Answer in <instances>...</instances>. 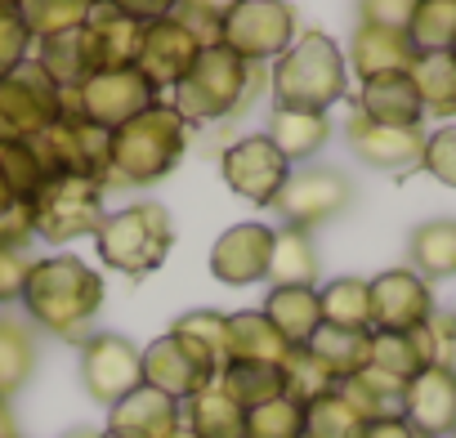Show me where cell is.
<instances>
[{
    "label": "cell",
    "instance_id": "cell-1",
    "mask_svg": "<svg viewBox=\"0 0 456 438\" xmlns=\"http://www.w3.org/2000/svg\"><path fill=\"white\" fill-rule=\"evenodd\" d=\"M103 278L77 260V256H45V260H32L28 278H23V296L19 304L28 309V318L37 327H45L50 336H63V340H86L94 318L103 313Z\"/></svg>",
    "mask_w": 456,
    "mask_h": 438
},
{
    "label": "cell",
    "instance_id": "cell-2",
    "mask_svg": "<svg viewBox=\"0 0 456 438\" xmlns=\"http://www.w3.org/2000/svg\"><path fill=\"white\" fill-rule=\"evenodd\" d=\"M265 77L256 63H242L233 50L201 45L197 63L188 68V77L170 90V108L188 121V126H206V121H224V117H238L242 108L256 103Z\"/></svg>",
    "mask_w": 456,
    "mask_h": 438
},
{
    "label": "cell",
    "instance_id": "cell-3",
    "mask_svg": "<svg viewBox=\"0 0 456 438\" xmlns=\"http://www.w3.org/2000/svg\"><path fill=\"white\" fill-rule=\"evenodd\" d=\"M183 148H188V121L166 99H157L152 108H143L139 117L112 130V179L108 183H134V188L161 183L179 166Z\"/></svg>",
    "mask_w": 456,
    "mask_h": 438
},
{
    "label": "cell",
    "instance_id": "cell-4",
    "mask_svg": "<svg viewBox=\"0 0 456 438\" xmlns=\"http://www.w3.org/2000/svg\"><path fill=\"white\" fill-rule=\"evenodd\" d=\"M273 108L296 112H327L349 90V68L340 45L327 32H305L291 41V50L273 68Z\"/></svg>",
    "mask_w": 456,
    "mask_h": 438
},
{
    "label": "cell",
    "instance_id": "cell-5",
    "mask_svg": "<svg viewBox=\"0 0 456 438\" xmlns=\"http://www.w3.org/2000/svg\"><path fill=\"white\" fill-rule=\"evenodd\" d=\"M99 256L108 269L126 273V278H148L166 264L170 247H175V224H170V210L161 201H139L126 210H112L99 233Z\"/></svg>",
    "mask_w": 456,
    "mask_h": 438
},
{
    "label": "cell",
    "instance_id": "cell-6",
    "mask_svg": "<svg viewBox=\"0 0 456 438\" xmlns=\"http://www.w3.org/2000/svg\"><path fill=\"white\" fill-rule=\"evenodd\" d=\"M28 206H32V233L45 238V242H54V247L99 233V224L108 219V210H103V183L77 179V174L45 179L41 192Z\"/></svg>",
    "mask_w": 456,
    "mask_h": 438
},
{
    "label": "cell",
    "instance_id": "cell-7",
    "mask_svg": "<svg viewBox=\"0 0 456 438\" xmlns=\"http://www.w3.org/2000/svg\"><path fill=\"white\" fill-rule=\"evenodd\" d=\"M45 174H77V179H94L108 188L112 179V130L77 117V112H63L45 134L32 139Z\"/></svg>",
    "mask_w": 456,
    "mask_h": 438
},
{
    "label": "cell",
    "instance_id": "cell-8",
    "mask_svg": "<svg viewBox=\"0 0 456 438\" xmlns=\"http://www.w3.org/2000/svg\"><path fill=\"white\" fill-rule=\"evenodd\" d=\"M291 41H296V5H287V0H238L219 19V45L256 68L282 59Z\"/></svg>",
    "mask_w": 456,
    "mask_h": 438
},
{
    "label": "cell",
    "instance_id": "cell-9",
    "mask_svg": "<svg viewBox=\"0 0 456 438\" xmlns=\"http://www.w3.org/2000/svg\"><path fill=\"white\" fill-rule=\"evenodd\" d=\"M63 90L37 68V59H28L19 72L0 81V143H23L45 134L63 117Z\"/></svg>",
    "mask_w": 456,
    "mask_h": 438
},
{
    "label": "cell",
    "instance_id": "cell-10",
    "mask_svg": "<svg viewBox=\"0 0 456 438\" xmlns=\"http://www.w3.org/2000/svg\"><path fill=\"white\" fill-rule=\"evenodd\" d=\"M161 94L148 85V77L139 68H112V72H94L90 81H81L77 90H63V112H77L103 130L126 126L130 117H139L143 108H152Z\"/></svg>",
    "mask_w": 456,
    "mask_h": 438
},
{
    "label": "cell",
    "instance_id": "cell-11",
    "mask_svg": "<svg viewBox=\"0 0 456 438\" xmlns=\"http://www.w3.org/2000/svg\"><path fill=\"white\" fill-rule=\"evenodd\" d=\"M81 385L99 407H117L143 385V349L117 331H90L81 340Z\"/></svg>",
    "mask_w": 456,
    "mask_h": 438
},
{
    "label": "cell",
    "instance_id": "cell-12",
    "mask_svg": "<svg viewBox=\"0 0 456 438\" xmlns=\"http://www.w3.org/2000/svg\"><path fill=\"white\" fill-rule=\"evenodd\" d=\"M354 201V183L331 170V166H305V170H291V179L282 183L273 210L282 215L287 229H318L327 219H336L345 206Z\"/></svg>",
    "mask_w": 456,
    "mask_h": 438
},
{
    "label": "cell",
    "instance_id": "cell-13",
    "mask_svg": "<svg viewBox=\"0 0 456 438\" xmlns=\"http://www.w3.org/2000/svg\"><path fill=\"white\" fill-rule=\"evenodd\" d=\"M215 380H219V367H215L192 340H183V336H175V331L157 336V340L143 349V385H148V389H161V393L175 398V402H188L192 393L210 389Z\"/></svg>",
    "mask_w": 456,
    "mask_h": 438
},
{
    "label": "cell",
    "instance_id": "cell-14",
    "mask_svg": "<svg viewBox=\"0 0 456 438\" xmlns=\"http://www.w3.org/2000/svg\"><path fill=\"white\" fill-rule=\"evenodd\" d=\"M219 174L238 197L256 201V206H273L282 183L291 179V161L265 139V134H247L233 148H224L219 157Z\"/></svg>",
    "mask_w": 456,
    "mask_h": 438
},
{
    "label": "cell",
    "instance_id": "cell-15",
    "mask_svg": "<svg viewBox=\"0 0 456 438\" xmlns=\"http://www.w3.org/2000/svg\"><path fill=\"white\" fill-rule=\"evenodd\" d=\"M197 54H201V36L183 19L170 14V19L143 23V41H139L134 68L148 77V85L157 94H166V90H175L188 77V68L197 63Z\"/></svg>",
    "mask_w": 456,
    "mask_h": 438
},
{
    "label": "cell",
    "instance_id": "cell-16",
    "mask_svg": "<svg viewBox=\"0 0 456 438\" xmlns=\"http://www.w3.org/2000/svg\"><path fill=\"white\" fill-rule=\"evenodd\" d=\"M345 139H349V148L362 166L385 170V174L420 170V157H425V130L420 126H376V121L354 112L345 121Z\"/></svg>",
    "mask_w": 456,
    "mask_h": 438
},
{
    "label": "cell",
    "instance_id": "cell-17",
    "mask_svg": "<svg viewBox=\"0 0 456 438\" xmlns=\"http://www.w3.org/2000/svg\"><path fill=\"white\" fill-rule=\"evenodd\" d=\"M371 331H416L434 313V291L411 269H385L367 282Z\"/></svg>",
    "mask_w": 456,
    "mask_h": 438
},
{
    "label": "cell",
    "instance_id": "cell-18",
    "mask_svg": "<svg viewBox=\"0 0 456 438\" xmlns=\"http://www.w3.org/2000/svg\"><path fill=\"white\" fill-rule=\"evenodd\" d=\"M269 256H273V229L269 224H233L210 247V273L224 287L269 282Z\"/></svg>",
    "mask_w": 456,
    "mask_h": 438
},
{
    "label": "cell",
    "instance_id": "cell-19",
    "mask_svg": "<svg viewBox=\"0 0 456 438\" xmlns=\"http://www.w3.org/2000/svg\"><path fill=\"white\" fill-rule=\"evenodd\" d=\"M403 416L425 438H447L456 429V367H425L403 389Z\"/></svg>",
    "mask_w": 456,
    "mask_h": 438
},
{
    "label": "cell",
    "instance_id": "cell-20",
    "mask_svg": "<svg viewBox=\"0 0 456 438\" xmlns=\"http://www.w3.org/2000/svg\"><path fill=\"white\" fill-rule=\"evenodd\" d=\"M183 425V402L166 398L161 389L139 385L117 407H108V438H170Z\"/></svg>",
    "mask_w": 456,
    "mask_h": 438
},
{
    "label": "cell",
    "instance_id": "cell-21",
    "mask_svg": "<svg viewBox=\"0 0 456 438\" xmlns=\"http://www.w3.org/2000/svg\"><path fill=\"white\" fill-rule=\"evenodd\" d=\"M81 28L90 32V45H94V54H99V72L134 68L139 41H143V23H134V19L121 14L117 5H108V0H94Z\"/></svg>",
    "mask_w": 456,
    "mask_h": 438
},
{
    "label": "cell",
    "instance_id": "cell-22",
    "mask_svg": "<svg viewBox=\"0 0 456 438\" xmlns=\"http://www.w3.org/2000/svg\"><path fill=\"white\" fill-rule=\"evenodd\" d=\"M349 59H354V72L362 81H371V77H385V72H411L416 50H411V41H407L403 28L358 23L354 28V41H349Z\"/></svg>",
    "mask_w": 456,
    "mask_h": 438
},
{
    "label": "cell",
    "instance_id": "cell-23",
    "mask_svg": "<svg viewBox=\"0 0 456 438\" xmlns=\"http://www.w3.org/2000/svg\"><path fill=\"white\" fill-rule=\"evenodd\" d=\"M224 353L228 362H287L291 345L278 336V327L260 309L224 313Z\"/></svg>",
    "mask_w": 456,
    "mask_h": 438
},
{
    "label": "cell",
    "instance_id": "cell-24",
    "mask_svg": "<svg viewBox=\"0 0 456 438\" xmlns=\"http://www.w3.org/2000/svg\"><path fill=\"white\" fill-rule=\"evenodd\" d=\"M358 117H367L376 126H420L425 108H420V94H416L407 72H385V77L362 81Z\"/></svg>",
    "mask_w": 456,
    "mask_h": 438
},
{
    "label": "cell",
    "instance_id": "cell-25",
    "mask_svg": "<svg viewBox=\"0 0 456 438\" xmlns=\"http://www.w3.org/2000/svg\"><path fill=\"white\" fill-rule=\"evenodd\" d=\"M37 68L59 90H77L81 81H90L99 72V54L90 45V32L86 28H72V32H59V36L37 41Z\"/></svg>",
    "mask_w": 456,
    "mask_h": 438
},
{
    "label": "cell",
    "instance_id": "cell-26",
    "mask_svg": "<svg viewBox=\"0 0 456 438\" xmlns=\"http://www.w3.org/2000/svg\"><path fill=\"white\" fill-rule=\"evenodd\" d=\"M278 336L291 345V349H305L309 336L322 327V304H318V287H269L265 296V309H260Z\"/></svg>",
    "mask_w": 456,
    "mask_h": 438
},
{
    "label": "cell",
    "instance_id": "cell-27",
    "mask_svg": "<svg viewBox=\"0 0 456 438\" xmlns=\"http://www.w3.org/2000/svg\"><path fill=\"white\" fill-rule=\"evenodd\" d=\"M407 260L420 282L456 278V219H425L407 238Z\"/></svg>",
    "mask_w": 456,
    "mask_h": 438
},
{
    "label": "cell",
    "instance_id": "cell-28",
    "mask_svg": "<svg viewBox=\"0 0 456 438\" xmlns=\"http://www.w3.org/2000/svg\"><path fill=\"white\" fill-rule=\"evenodd\" d=\"M265 139L287 157V161H309L327 148L331 139V121L327 112H296V108H273Z\"/></svg>",
    "mask_w": 456,
    "mask_h": 438
},
{
    "label": "cell",
    "instance_id": "cell-29",
    "mask_svg": "<svg viewBox=\"0 0 456 438\" xmlns=\"http://www.w3.org/2000/svg\"><path fill=\"white\" fill-rule=\"evenodd\" d=\"M336 380H349V376H358L362 367H367V358H371V331H354V327H331V322H322L314 336H309V345H305Z\"/></svg>",
    "mask_w": 456,
    "mask_h": 438
},
{
    "label": "cell",
    "instance_id": "cell-30",
    "mask_svg": "<svg viewBox=\"0 0 456 438\" xmlns=\"http://www.w3.org/2000/svg\"><path fill=\"white\" fill-rule=\"evenodd\" d=\"M215 385L224 398H233L242 411H251V407L287 393V371L278 362H224Z\"/></svg>",
    "mask_w": 456,
    "mask_h": 438
},
{
    "label": "cell",
    "instance_id": "cell-31",
    "mask_svg": "<svg viewBox=\"0 0 456 438\" xmlns=\"http://www.w3.org/2000/svg\"><path fill=\"white\" fill-rule=\"evenodd\" d=\"M269 282L273 287H314L318 282V247L305 229H273V256H269Z\"/></svg>",
    "mask_w": 456,
    "mask_h": 438
},
{
    "label": "cell",
    "instance_id": "cell-32",
    "mask_svg": "<svg viewBox=\"0 0 456 438\" xmlns=\"http://www.w3.org/2000/svg\"><path fill=\"white\" fill-rule=\"evenodd\" d=\"M336 389H340V398L358 411V420L403 416V389H407V385L394 380V376H385V371H376V367H362L358 376L340 380Z\"/></svg>",
    "mask_w": 456,
    "mask_h": 438
},
{
    "label": "cell",
    "instance_id": "cell-33",
    "mask_svg": "<svg viewBox=\"0 0 456 438\" xmlns=\"http://www.w3.org/2000/svg\"><path fill=\"white\" fill-rule=\"evenodd\" d=\"M37 367V336L28 322L0 313V398H14Z\"/></svg>",
    "mask_w": 456,
    "mask_h": 438
},
{
    "label": "cell",
    "instance_id": "cell-34",
    "mask_svg": "<svg viewBox=\"0 0 456 438\" xmlns=\"http://www.w3.org/2000/svg\"><path fill=\"white\" fill-rule=\"evenodd\" d=\"M242 416L247 411L233 398H224L219 385H210L183 402V425L197 438H242Z\"/></svg>",
    "mask_w": 456,
    "mask_h": 438
},
{
    "label": "cell",
    "instance_id": "cell-35",
    "mask_svg": "<svg viewBox=\"0 0 456 438\" xmlns=\"http://www.w3.org/2000/svg\"><path fill=\"white\" fill-rule=\"evenodd\" d=\"M407 77H411L425 112L456 117V59L452 54H416Z\"/></svg>",
    "mask_w": 456,
    "mask_h": 438
},
{
    "label": "cell",
    "instance_id": "cell-36",
    "mask_svg": "<svg viewBox=\"0 0 456 438\" xmlns=\"http://www.w3.org/2000/svg\"><path fill=\"white\" fill-rule=\"evenodd\" d=\"M403 32L416 54H447L456 41V0H416Z\"/></svg>",
    "mask_w": 456,
    "mask_h": 438
},
{
    "label": "cell",
    "instance_id": "cell-37",
    "mask_svg": "<svg viewBox=\"0 0 456 438\" xmlns=\"http://www.w3.org/2000/svg\"><path fill=\"white\" fill-rule=\"evenodd\" d=\"M322 304V322L331 327H354V331H371V296H367V278H336L318 291Z\"/></svg>",
    "mask_w": 456,
    "mask_h": 438
},
{
    "label": "cell",
    "instance_id": "cell-38",
    "mask_svg": "<svg viewBox=\"0 0 456 438\" xmlns=\"http://www.w3.org/2000/svg\"><path fill=\"white\" fill-rule=\"evenodd\" d=\"M94 0H19L14 14L23 19V28L32 32V41H45V36H59V32H72L86 23Z\"/></svg>",
    "mask_w": 456,
    "mask_h": 438
},
{
    "label": "cell",
    "instance_id": "cell-39",
    "mask_svg": "<svg viewBox=\"0 0 456 438\" xmlns=\"http://www.w3.org/2000/svg\"><path fill=\"white\" fill-rule=\"evenodd\" d=\"M367 367L394 376V380H411L416 371H425V353H420V340L416 331H371V358Z\"/></svg>",
    "mask_w": 456,
    "mask_h": 438
},
{
    "label": "cell",
    "instance_id": "cell-40",
    "mask_svg": "<svg viewBox=\"0 0 456 438\" xmlns=\"http://www.w3.org/2000/svg\"><path fill=\"white\" fill-rule=\"evenodd\" d=\"M242 438H305V402L282 393L251 407L242 416Z\"/></svg>",
    "mask_w": 456,
    "mask_h": 438
},
{
    "label": "cell",
    "instance_id": "cell-41",
    "mask_svg": "<svg viewBox=\"0 0 456 438\" xmlns=\"http://www.w3.org/2000/svg\"><path fill=\"white\" fill-rule=\"evenodd\" d=\"M0 174H5V183H10V192L19 201H32L41 192V183L50 179L45 166H41V157H37V148H32V139L0 143Z\"/></svg>",
    "mask_w": 456,
    "mask_h": 438
},
{
    "label": "cell",
    "instance_id": "cell-42",
    "mask_svg": "<svg viewBox=\"0 0 456 438\" xmlns=\"http://www.w3.org/2000/svg\"><path fill=\"white\" fill-rule=\"evenodd\" d=\"M358 425V411L340 398V389L305 402V438H349Z\"/></svg>",
    "mask_w": 456,
    "mask_h": 438
},
{
    "label": "cell",
    "instance_id": "cell-43",
    "mask_svg": "<svg viewBox=\"0 0 456 438\" xmlns=\"http://www.w3.org/2000/svg\"><path fill=\"white\" fill-rule=\"evenodd\" d=\"M282 371H287V393L296 402H314V398H322V393H331L340 385L309 349H291L287 362H282Z\"/></svg>",
    "mask_w": 456,
    "mask_h": 438
},
{
    "label": "cell",
    "instance_id": "cell-44",
    "mask_svg": "<svg viewBox=\"0 0 456 438\" xmlns=\"http://www.w3.org/2000/svg\"><path fill=\"white\" fill-rule=\"evenodd\" d=\"M170 331L183 336V340H192V345L224 371V362H228V353H224V313H215V309H192V313L175 318Z\"/></svg>",
    "mask_w": 456,
    "mask_h": 438
},
{
    "label": "cell",
    "instance_id": "cell-45",
    "mask_svg": "<svg viewBox=\"0 0 456 438\" xmlns=\"http://www.w3.org/2000/svg\"><path fill=\"white\" fill-rule=\"evenodd\" d=\"M425 367H456V313H429V322L416 327Z\"/></svg>",
    "mask_w": 456,
    "mask_h": 438
},
{
    "label": "cell",
    "instance_id": "cell-46",
    "mask_svg": "<svg viewBox=\"0 0 456 438\" xmlns=\"http://www.w3.org/2000/svg\"><path fill=\"white\" fill-rule=\"evenodd\" d=\"M420 170L434 174L443 188H456V126H438L434 134H425Z\"/></svg>",
    "mask_w": 456,
    "mask_h": 438
},
{
    "label": "cell",
    "instance_id": "cell-47",
    "mask_svg": "<svg viewBox=\"0 0 456 438\" xmlns=\"http://www.w3.org/2000/svg\"><path fill=\"white\" fill-rule=\"evenodd\" d=\"M233 5H238V0H179L175 19H183L201 36V45H215L219 41V19L233 10Z\"/></svg>",
    "mask_w": 456,
    "mask_h": 438
},
{
    "label": "cell",
    "instance_id": "cell-48",
    "mask_svg": "<svg viewBox=\"0 0 456 438\" xmlns=\"http://www.w3.org/2000/svg\"><path fill=\"white\" fill-rule=\"evenodd\" d=\"M28 59H32V32L23 28V19L14 10L0 14V81L10 72H19Z\"/></svg>",
    "mask_w": 456,
    "mask_h": 438
},
{
    "label": "cell",
    "instance_id": "cell-49",
    "mask_svg": "<svg viewBox=\"0 0 456 438\" xmlns=\"http://www.w3.org/2000/svg\"><path fill=\"white\" fill-rule=\"evenodd\" d=\"M416 0H358V23H380V28H407Z\"/></svg>",
    "mask_w": 456,
    "mask_h": 438
},
{
    "label": "cell",
    "instance_id": "cell-50",
    "mask_svg": "<svg viewBox=\"0 0 456 438\" xmlns=\"http://www.w3.org/2000/svg\"><path fill=\"white\" fill-rule=\"evenodd\" d=\"M32 269L28 251H0V304H14L23 296V278Z\"/></svg>",
    "mask_w": 456,
    "mask_h": 438
},
{
    "label": "cell",
    "instance_id": "cell-51",
    "mask_svg": "<svg viewBox=\"0 0 456 438\" xmlns=\"http://www.w3.org/2000/svg\"><path fill=\"white\" fill-rule=\"evenodd\" d=\"M349 438H425L407 416H376V420H358Z\"/></svg>",
    "mask_w": 456,
    "mask_h": 438
},
{
    "label": "cell",
    "instance_id": "cell-52",
    "mask_svg": "<svg viewBox=\"0 0 456 438\" xmlns=\"http://www.w3.org/2000/svg\"><path fill=\"white\" fill-rule=\"evenodd\" d=\"M108 5H117L134 23H157V19H170L179 10V0H108Z\"/></svg>",
    "mask_w": 456,
    "mask_h": 438
},
{
    "label": "cell",
    "instance_id": "cell-53",
    "mask_svg": "<svg viewBox=\"0 0 456 438\" xmlns=\"http://www.w3.org/2000/svg\"><path fill=\"white\" fill-rule=\"evenodd\" d=\"M0 438H19V434H14V420H10V407H5V398H0Z\"/></svg>",
    "mask_w": 456,
    "mask_h": 438
},
{
    "label": "cell",
    "instance_id": "cell-54",
    "mask_svg": "<svg viewBox=\"0 0 456 438\" xmlns=\"http://www.w3.org/2000/svg\"><path fill=\"white\" fill-rule=\"evenodd\" d=\"M14 201H19V197L10 192V183H5V174H0V210H10Z\"/></svg>",
    "mask_w": 456,
    "mask_h": 438
},
{
    "label": "cell",
    "instance_id": "cell-55",
    "mask_svg": "<svg viewBox=\"0 0 456 438\" xmlns=\"http://www.w3.org/2000/svg\"><path fill=\"white\" fill-rule=\"evenodd\" d=\"M63 438H99V429H86V425H81V429H68Z\"/></svg>",
    "mask_w": 456,
    "mask_h": 438
},
{
    "label": "cell",
    "instance_id": "cell-56",
    "mask_svg": "<svg viewBox=\"0 0 456 438\" xmlns=\"http://www.w3.org/2000/svg\"><path fill=\"white\" fill-rule=\"evenodd\" d=\"M170 438H197V434H192V429H188V425H179V429H175V434H170Z\"/></svg>",
    "mask_w": 456,
    "mask_h": 438
},
{
    "label": "cell",
    "instance_id": "cell-57",
    "mask_svg": "<svg viewBox=\"0 0 456 438\" xmlns=\"http://www.w3.org/2000/svg\"><path fill=\"white\" fill-rule=\"evenodd\" d=\"M14 5H19V0H0V14H10Z\"/></svg>",
    "mask_w": 456,
    "mask_h": 438
},
{
    "label": "cell",
    "instance_id": "cell-58",
    "mask_svg": "<svg viewBox=\"0 0 456 438\" xmlns=\"http://www.w3.org/2000/svg\"><path fill=\"white\" fill-rule=\"evenodd\" d=\"M447 54H452V59H456V41H452V50H447Z\"/></svg>",
    "mask_w": 456,
    "mask_h": 438
},
{
    "label": "cell",
    "instance_id": "cell-59",
    "mask_svg": "<svg viewBox=\"0 0 456 438\" xmlns=\"http://www.w3.org/2000/svg\"><path fill=\"white\" fill-rule=\"evenodd\" d=\"M447 438H456V429H452V434H447Z\"/></svg>",
    "mask_w": 456,
    "mask_h": 438
}]
</instances>
